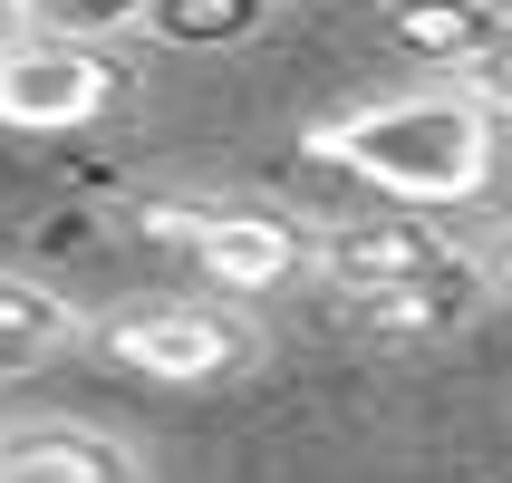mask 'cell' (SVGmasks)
<instances>
[{"instance_id": "obj_5", "label": "cell", "mask_w": 512, "mask_h": 483, "mask_svg": "<svg viewBox=\"0 0 512 483\" xmlns=\"http://www.w3.org/2000/svg\"><path fill=\"white\" fill-rule=\"evenodd\" d=\"M107 348L136 377H155V387H213V377H242V368H252L261 339L232 310H213V300H165V310H126L107 329Z\"/></svg>"}, {"instance_id": "obj_1", "label": "cell", "mask_w": 512, "mask_h": 483, "mask_svg": "<svg viewBox=\"0 0 512 483\" xmlns=\"http://www.w3.org/2000/svg\"><path fill=\"white\" fill-rule=\"evenodd\" d=\"M319 155L397 203H474L493 184V116L464 87H406L319 126Z\"/></svg>"}, {"instance_id": "obj_8", "label": "cell", "mask_w": 512, "mask_h": 483, "mask_svg": "<svg viewBox=\"0 0 512 483\" xmlns=\"http://www.w3.org/2000/svg\"><path fill=\"white\" fill-rule=\"evenodd\" d=\"M68 339H78V310H68L49 281L0 271V377H20V368H39V358H58Z\"/></svg>"}, {"instance_id": "obj_7", "label": "cell", "mask_w": 512, "mask_h": 483, "mask_svg": "<svg viewBox=\"0 0 512 483\" xmlns=\"http://www.w3.org/2000/svg\"><path fill=\"white\" fill-rule=\"evenodd\" d=\"M377 29H387V49H397V58L445 68V87H455L464 68H474V58L512 29V10H503V0H387Z\"/></svg>"}, {"instance_id": "obj_12", "label": "cell", "mask_w": 512, "mask_h": 483, "mask_svg": "<svg viewBox=\"0 0 512 483\" xmlns=\"http://www.w3.org/2000/svg\"><path fill=\"white\" fill-rule=\"evenodd\" d=\"M20 29H29V10H20V0H0V49H10Z\"/></svg>"}, {"instance_id": "obj_9", "label": "cell", "mask_w": 512, "mask_h": 483, "mask_svg": "<svg viewBox=\"0 0 512 483\" xmlns=\"http://www.w3.org/2000/svg\"><path fill=\"white\" fill-rule=\"evenodd\" d=\"M145 29L165 49H242L271 29V0H145Z\"/></svg>"}, {"instance_id": "obj_3", "label": "cell", "mask_w": 512, "mask_h": 483, "mask_svg": "<svg viewBox=\"0 0 512 483\" xmlns=\"http://www.w3.org/2000/svg\"><path fill=\"white\" fill-rule=\"evenodd\" d=\"M107 97H116V68L68 29H20L0 49V126L10 136H68L87 116H107Z\"/></svg>"}, {"instance_id": "obj_2", "label": "cell", "mask_w": 512, "mask_h": 483, "mask_svg": "<svg viewBox=\"0 0 512 483\" xmlns=\"http://www.w3.org/2000/svg\"><path fill=\"white\" fill-rule=\"evenodd\" d=\"M310 271H329L339 300H484V271L416 213H368L329 223L310 242Z\"/></svg>"}, {"instance_id": "obj_4", "label": "cell", "mask_w": 512, "mask_h": 483, "mask_svg": "<svg viewBox=\"0 0 512 483\" xmlns=\"http://www.w3.org/2000/svg\"><path fill=\"white\" fill-rule=\"evenodd\" d=\"M145 223L184 242L213 290H281L290 271H310V232H290L281 213H242V203H155Z\"/></svg>"}, {"instance_id": "obj_10", "label": "cell", "mask_w": 512, "mask_h": 483, "mask_svg": "<svg viewBox=\"0 0 512 483\" xmlns=\"http://www.w3.org/2000/svg\"><path fill=\"white\" fill-rule=\"evenodd\" d=\"M464 97H474V107H484V116H512V29H503V39H493V49L484 58H474V68H464Z\"/></svg>"}, {"instance_id": "obj_11", "label": "cell", "mask_w": 512, "mask_h": 483, "mask_svg": "<svg viewBox=\"0 0 512 483\" xmlns=\"http://www.w3.org/2000/svg\"><path fill=\"white\" fill-rule=\"evenodd\" d=\"M29 20H78V29H107V20H145V0H20Z\"/></svg>"}, {"instance_id": "obj_6", "label": "cell", "mask_w": 512, "mask_h": 483, "mask_svg": "<svg viewBox=\"0 0 512 483\" xmlns=\"http://www.w3.org/2000/svg\"><path fill=\"white\" fill-rule=\"evenodd\" d=\"M0 483H136V455L107 426L29 416V426H0Z\"/></svg>"}, {"instance_id": "obj_13", "label": "cell", "mask_w": 512, "mask_h": 483, "mask_svg": "<svg viewBox=\"0 0 512 483\" xmlns=\"http://www.w3.org/2000/svg\"><path fill=\"white\" fill-rule=\"evenodd\" d=\"M493 281H503V290H512V232H503V252H493Z\"/></svg>"}]
</instances>
